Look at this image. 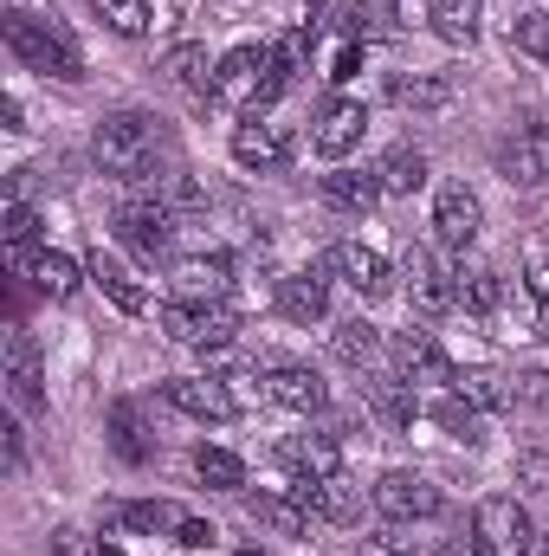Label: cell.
<instances>
[{
  "mask_svg": "<svg viewBox=\"0 0 549 556\" xmlns=\"http://www.w3.org/2000/svg\"><path fill=\"white\" fill-rule=\"evenodd\" d=\"M375 511H382L388 525L433 518V511H439V485H433L426 472H408V466H395V472H382V479H375Z\"/></svg>",
  "mask_w": 549,
  "mask_h": 556,
  "instance_id": "cell-6",
  "label": "cell"
},
{
  "mask_svg": "<svg viewBox=\"0 0 549 556\" xmlns=\"http://www.w3.org/2000/svg\"><path fill=\"white\" fill-rule=\"evenodd\" d=\"M266 395H272L278 408H291V415H323V408H330L323 376L304 369V363H278V369H266Z\"/></svg>",
  "mask_w": 549,
  "mask_h": 556,
  "instance_id": "cell-16",
  "label": "cell"
},
{
  "mask_svg": "<svg viewBox=\"0 0 549 556\" xmlns=\"http://www.w3.org/2000/svg\"><path fill=\"white\" fill-rule=\"evenodd\" d=\"M291 498L310 518H330V525H356V511H362V492L343 472H330V479H291Z\"/></svg>",
  "mask_w": 549,
  "mask_h": 556,
  "instance_id": "cell-15",
  "label": "cell"
},
{
  "mask_svg": "<svg viewBox=\"0 0 549 556\" xmlns=\"http://www.w3.org/2000/svg\"><path fill=\"white\" fill-rule=\"evenodd\" d=\"M531 291H537V298H549V253H537V260H531Z\"/></svg>",
  "mask_w": 549,
  "mask_h": 556,
  "instance_id": "cell-49",
  "label": "cell"
},
{
  "mask_svg": "<svg viewBox=\"0 0 549 556\" xmlns=\"http://www.w3.org/2000/svg\"><path fill=\"white\" fill-rule=\"evenodd\" d=\"M498 168H505V181H511V188H544V181H549L544 155H537V142H531V137L498 142Z\"/></svg>",
  "mask_w": 549,
  "mask_h": 556,
  "instance_id": "cell-33",
  "label": "cell"
},
{
  "mask_svg": "<svg viewBox=\"0 0 549 556\" xmlns=\"http://www.w3.org/2000/svg\"><path fill=\"white\" fill-rule=\"evenodd\" d=\"M194 472H201V485H214V492H240V485H246V466H240V453H227V446H201V453H194Z\"/></svg>",
  "mask_w": 549,
  "mask_h": 556,
  "instance_id": "cell-36",
  "label": "cell"
},
{
  "mask_svg": "<svg viewBox=\"0 0 549 556\" xmlns=\"http://www.w3.org/2000/svg\"><path fill=\"white\" fill-rule=\"evenodd\" d=\"M149 201H162L168 214H194V207H207V188H201L194 175H181V168H168L162 181H149Z\"/></svg>",
  "mask_w": 549,
  "mask_h": 556,
  "instance_id": "cell-35",
  "label": "cell"
},
{
  "mask_svg": "<svg viewBox=\"0 0 549 556\" xmlns=\"http://www.w3.org/2000/svg\"><path fill=\"white\" fill-rule=\"evenodd\" d=\"M240 556H259V551H240Z\"/></svg>",
  "mask_w": 549,
  "mask_h": 556,
  "instance_id": "cell-53",
  "label": "cell"
},
{
  "mask_svg": "<svg viewBox=\"0 0 549 556\" xmlns=\"http://www.w3.org/2000/svg\"><path fill=\"white\" fill-rule=\"evenodd\" d=\"M266 46H233L220 65H214V98L207 104H246L253 111V98H259V78H266Z\"/></svg>",
  "mask_w": 549,
  "mask_h": 556,
  "instance_id": "cell-11",
  "label": "cell"
},
{
  "mask_svg": "<svg viewBox=\"0 0 549 556\" xmlns=\"http://www.w3.org/2000/svg\"><path fill=\"white\" fill-rule=\"evenodd\" d=\"M452 389H459L472 408H485V415H491V408H518V389H505V376H459Z\"/></svg>",
  "mask_w": 549,
  "mask_h": 556,
  "instance_id": "cell-39",
  "label": "cell"
},
{
  "mask_svg": "<svg viewBox=\"0 0 549 556\" xmlns=\"http://www.w3.org/2000/svg\"><path fill=\"white\" fill-rule=\"evenodd\" d=\"M388 356H395V376L401 382H459V369H452V356L439 350L433 330H401L388 343Z\"/></svg>",
  "mask_w": 549,
  "mask_h": 556,
  "instance_id": "cell-10",
  "label": "cell"
},
{
  "mask_svg": "<svg viewBox=\"0 0 549 556\" xmlns=\"http://www.w3.org/2000/svg\"><path fill=\"white\" fill-rule=\"evenodd\" d=\"M544 556H549V538H544Z\"/></svg>",
  "mask_w": 549,
  "mask_h": 556,
  "instance_id": "cell-54",
  "label": "cell"
},
{
  "mask_svg": "<svg viewBox=\"0 0 549 556\" xmlns=\"http://www.w3.org/2000/svg\"><path fill=\"white\" fill-rule=\"evenodd\" d=\"M111 446H117L130 466L149 459V433H142V415L130 408V402H117V408H111Z\"/></svg>",
  "mask_w": 549,
  "mask_h": 556,
  "instance_id": "cell-38",
  "label": "cell"
},
{
  "mask_svg": "<svg viewBox=\"0 0 549 556\" xmlns=\"http://www.w3.org/2000/svg\"><path fill=\"white\" fill-rule=\"evenodd\" d=\"M162 402L181 408V415H194V420H233L240 415L227 376H181V382H162Z\"/></svg>",
  "mask_w": 549,
  "mask_h": 556,
  "instance_id": "cell-12",
  "label": "cell"
},
{
  "mask_svg": "<svg viewBox=\"0 0 549 556\" xmlns=\"http://www.w3.org/2000/svg\"><path fill=\"white\" fill-rule=\"evenodd\" d=\"M439 556H485V544H478V538H446Z\"/></svg>",
  "mask_w": 549,
  "mask_h": 556,
  "instance_id": "cell-48",
  "label": "cell"
},
{
  "mask_svg": "<svg viewBox=\"0 0 549 556\" xmlns=\"http://www.w3.org/2000/svg\"><path fill=\"white\" fill-rule=\"evenodd\" d=\"M478 194L465 188V181H452V188H439V201H433V240L439 247H452V253H465L472 240H478Z\"/></svg>",
  "mask_w": 549,
  "mask_h": 556,
  "instance_id": "cell-14",
  "label": "cell"
},
{
  "mask_svg": "<svg viewBox=\"0 0 549 556\" xmlns=\"http://www.w3.org/2000/svg\"><path fill=\"white\" fill-rule=\"evenodd\" d=\"M511 46L549 65V13H518V20H511Z\"/></svg>",
  "mask_w": 549,
  "mask_h": 556,
  "instance_id": "cell-40",
  "label": "cell"
},
{
  "mask_svg": "<svg viewBox=\"0 0 549 556\" xmlns=\"http://www.w3.org/2000/svg\"><path fill=\"white\" fill-rule=\"evenodd\" d=\"M426 13H433V33L446 46H472L478 39V0H433Z\"/></svg>",
  "mask_w": 549,
  "mask_h": 556,
  "instance_id": "cell-34",
  "label": "cell"
},
{
  "mask_svg": "<svg viewBox=\"0 0 549 556\" xmlns=\"http://www.w3.org/2000/svg\"><path fill=\"white\" fill-rule=\"evenodd\" d=\"M214 538H220V531H214L207 518H181V531H175V544H181V551H207Z\"/></svg>",
  "mask_w": 549,
  "mask_h": 556,
  "instance_id": "cell-44",
  "label": "cell"
},
{
  "mask_svg": "<svg viewBox=\"0 0 549 556\" xmlns=\"http://www.w3.org/2000/svg\"><path fill=\"white\" fill-rule=\"evenodd\" d=\"M537 337H549V298H544V317H537Z\"/></svg>",
  "mask_w": 549,
  "mask_h": 556,
  "instance_id": "cell-50",
  "label": "cell"
},
{
  "mask_svg": "<svg viewBox=\"0 0 549 556\" xmlns=\"http://www.w3.org/2000/svg\"><path fill=\"white\" fill-rule=\"evenodd\" d=\"M323 273H336L356 298H382V291H388V260H382L375 247H362V240H336V247L323 253Z\"/></svg>",
  "mask_w": 549,
  "mask_h": 556,
  "instance_id": "cell-13",
  "label": "cell"
},
{
  "mask_svg": "<svg viewBox=\"0 0 549 556\" xmlns=\"http://www.w3.org/2000/svg\"><path fill=\"white\" fill-rule=\"evenodd\" d=\"M162 78L181 85V91H194V98H214V59H207V46H168L162 52Z\"/></svg>",
  "mask_w": 549,
  "mask_h": 556,
  "instance_id": "cell-26",
  "label": "cell"
},
{
  "mask_svg": "<svg viewBox=\"0 0 549 556\" xmlns=\"http://www.w3.org/2000/svg\"><path fill=\"white\" fill-rule=\"evenodd\" d=\"M472 538L485 544V556H531L537 551V525H531V511L511 492H491L472 511Z\"/></svg>",
  "mask_w": 549,
  "mask_h": 556,
  "instance_id": "cell-4",
  "label": "cell"
},
{
  "mask_svg": "<svg viewBox=\"0 0 549 556\" xmlns=\"http://www.w3.org/2000/svg\"><path fill=\"white\" fill-rule=\"evenodd\" d=\"M0 382H7V402L20 408V415H39L46 408V363H39V343H33V330H7V369H0Z\"/></svg>",
  "mask_w": 549,
  "mask_h": 556,
  "instance_id": "cell-5",
  "label": "cell"
},
{
  "mask_svg": "<svg viewBox=\"0 0 549 556\" xmlns=\"http://www.w3.org/2000/svg\"><path fill=\"white\" fill-rule=\"evenodd\" d=\"M330 350H336V363H349V369H369V363L382 356V330H375V324H362V317H349V324H336Z\"/></svg>",
  "mask_w": 549,
  "mask_h": 556,
  "instance_id": "cell-30",
  "label": "cell"
},
{
  "mask_svg": "<svg viewBox=\"0 0 549 556\" xmlns=\"http://www.w3.org/2000/svg\"><path fill=\"white\" fill-rule=\"evenodd\" d=\"M162 124L149 117V111H111V117H98V130H91V155H98V168L104 175H117V181H162L168 168L155 162L162 155Z\"/></svg>",
  "mask_w": 549,
  "mask_h": 556,
  "instance_id": "cell-1",
  "label": "cell"
},
{
  "mask_svg": "<svg viewBox=\"0 0 549 556\" xmlns=\"http://www.w3.org/2000/svg\"><path fill=\"white\" fill-rule=\"evenodd\" d=\"M452 291H459V304H465L472 317H491L498 298H505V278L491 273V266H459V273H452Z\"/></svg>",
  "mask_w": 549,
  "mask_h": 556,
  "instance_id": "cell-28",
  "label": "cell"
},
{
  "mask_svg": "<svg viewBox=\"0 0 549 556\" xmlns=\"http://www.w3.org/2000/svg\"><path fill=\"white\" fill-rule=\"evenodd\" d=\"M98 7V20L111 26V33H124V39H142L149 26H155V0H91Z\"/></svg>",
  "mask_w": 549,
  "mask_h": 556,
  "instance_id": "cell-37",
  "label": "cell"
},
{
  "mask_svg": "<svg viewBox=\"0 0 549 556\" xmlns=\"http://www.w3.org/2000/svg\"><path fill=\"white\" fill-rule=\"evenodd\" d=\"M426 415L439 420V427H446L452 440H465V446H478V440H485V408H472V402H465L459 389H452V395H439V402H433Z\"/></svg>",
  "mask_w": 549,
  "mask_h": 556,
  "instance_id": "cell-32",
  "label": "cell"
},
{
  "mask_svg": "<svg viewBox=\"0 0 549 556\" xmlns=\"http://www.w3.org/2000/svg\"><path fill=\"white\" fill-rule=\"evenodd\" d=\"M362 395H369V408L382 415L388 433H408L413 415H420V408H413V382H401V376H369V382H362Z\"/></svg>",
  "mask_w": 549,
  "mask_h": 556,
  "instance_id": "cell-24",
  "label": "cell"
},
{
  "mask_svg": "<svg viewBox=\"0 0 549 556\" xmlns=\"http://www.w3.org/2000/svg\"><path fill=\"white\" fill-rule=\"evenodd\" d=\"M52 556H104V544H91L78 525H59L52 531Z\"/></svg>",
  "mask_w": 549,
  "mask_h": 556,
  "instance_id": "cell-42",
  "label": "cell"
},
{
  "mask_svg": "<svg viewBox=\"0 0 549 556\" xmlns=\"http://www.w3.org/2000/svg\"><path fill=\"white\" fill-rule=\"evenodd\" d=\"M111 525L142 531V538H162V531H181V511L168 498H124V505H111Z\"/></svg>",
  "mask_w": 549,
  "mask_h": 556,
  "instance_id": "cell-27",
  "label": "cell"
},
{
  "mask_svg": "<svg viewBox=\"0 0 549 556\" xmlns=\"http://www.w3.org/2000/svg\"><path fill=\"white\" fill-rule=\"evenodd\" d=\"M544 142H549V117H544Z\"/></svg>",
  "mask_w": 549,
  "mask_h": 556,
  "instance_id": "cell-52",
  "label": "cell"
},
{
  "mask_svg": "<svg viewBox=\"0 0 549 556\" xmlns=\"http://www.w3.org/2000/svg\"><path fill=\"white\" fill-rule=\"evenodd\" d=\"M85 273H91V285H98V291H104V298H111L124 317H142V311H149V291H142L137 278L124 273V260H111L104 247L91 253V266H85Z\"/></svg>",
  "mask_w": 549,
  "mask_h": 556,
  "instance_id": "cell-22",
  "label": "cell"
},
{
  "mask_svg": "<svg viewBox=\"0 0 549 556\" xmlns=\"http://www.w3.org/2000/svg\"><path fill=\"white\" fill-rule=\"evenodd\" d=\"M382 188H388V194H420V188H426V155H420L413 142H395V149L382 155Z\"/></svg>",
  "mask_w": 549,
  "mask_h": 556,
  "instance_id": "cell-31",
  "label": "cell"
},
{
  "mask_svg": "<svg viewBox=\"0 0 549 556\" xmlns=\"http://www.w3.org/2000/svg\"><path fill=\"white\" fill-rule=\"evenodd\" d=\"M356 551H362V556H413V544H408V538H395V531H362V538H356Z\"/></svg>",
  "mask_w": 549,
  "mask_h": 556,
  "instance_id": "cell-43",
  "label": "cell"
},
{
  "mask_svg": "<svg viewBox=\"0 0 549 556\" xmlns=\"http://www.w3.org/2000/svg\"><path fill=\"white\" fill-rule=\"evenodd\" d=\"M13 273L33 278L46 298H72V291L91 278L78 260H65V253H52V247H20V253H13Z\"/></svg>",
  "mask_w": 549,
  "mask_h": 556,
  "instance_id": "cell-17",
  "label": "cell"
},
{
  "mask_svg": "<svg viewBox=\"0 0 549 556\" xmlns=\"http://www.w3.org/2000/svg\"><path fill=\"white\" fill-rule=\"evenodd\" d=\"M0 440H7V466L20 472V466H26V427H20V420H0Z\"/></svg>",
  "mask_w": 549,
  "mask_h": 556,
  "instance_id": "cell-45",
  "label": "cell"
},
{
  "mask_svg": "<svg viewBox=\"0 0 549 556\" xmlns=\"http://www.w3.org/2000/svg\"><path fill=\"white\" fill-rule=\"evenodd\" d=\"M175 285H181V298H227V285H233V260H227V253L175 260Z\"/></svg>",
  "mask_w": 549,
  "mask_h": 556,
  "instance_id": "cell-23",
  "label": "cell"
},
{
  "mask_svg": "<svg viewBox=\"0 0 549 556\" xmlns=\"http://www.w3.org/2000/svg\"><path fill=\"white\" fill-rule=\"evenodd\" d=\"M104 556H124V551H117V544H104Z\"/></svg>",
  "mask_w": 549,
  "mask_h": 556,
  "instance_id": "cell-51",
  "label": "cell"
},
{
  "mask_svg": "<svg viewBox=\"0 0 549 556\" xmlns=\"http://www.w3.org/2000/svg\"><path fill=\"white\" fill-rule=\"evenodd\" d=\"M388 98H395V104H401V111H446V104H452V85H446V78H420V72H395V78H388Z\"/></svg>",
  "mask_w": 549,
  "mask_h": 556,
  "instance_id": "cell-29",
  "label": "cell"
},
{
  "mask_svg": "<svg viewBox=\"0 0 549 556\" xmlns=\"http://www.w3.org/2000/svg\"><path fill=\"white\" fill-rule=\"evenodd\" d=\"M233 162L240 168H259V175H272L291 162V137L278 130V124H259V117H246L240 130H233Z\"/></svg>",
  "mask_w": 549,
  "mask_h": 556,
  "instance_id": "cell-19",
  "label": "cell"
},
{
  "mask_svg": "<svg viewBox=\"0 0 549 556\" xmlns=\"http://www.w3.org/2000/svg\"><path fill=\"white\" fill-rule=\"evenodd\" d=\"M155 324H162L175 343H188V350H227V343L240 337V311L220 304V298H175V304L155 311Z\"/></svg>",
  "mask_w": 549,
  "mask_h": 556,
  "instance_id": "cell-3",
  "label": "cell"
},
{
  "mask_svg": "<svg viewBox=\"0 0 549 556\" xmlns=\"http://www.w3.org/2000/svg\"><path fill=\"white\" fill-rule=\"evenodd\" d=\"M524 479H531V485H549V453H537V446L524 453Z\"/></svg>",
  "mask_w": 549,
  "mask_h": 556,
  "instance_id": "cell-46",
  "label": "cell"
},
{
  "mask_svg": "<svg viewBox=\"0 0 549 556\" xmlns=\"http://www.w3.org/2000/svg\"><path fill=\"white\" fill-rule=\"evenodd\" d=\"M278 311L291 317V324H323L330 317V278L323 273H284L278 278Z\"/></svg>",
  "mask_w": 549,
  "mask_h": 556,
  "instance_id": "cell-20",
  "label": "cell"
},
{
  "mask_svg": "<svg viewBox=\"0 0 549 556\" xmlns=\"http://www.w3.org/2000/svg\"><path fill=\"white\" fill-rule=\"evenodd\" d=\"M246 518L266 525V531H278V538H304V531H310V511H304L291 492H246Z\"/></svg>",
  "mask_w": 549,
  "mask_h": 556,
  "instance_id": "cell-25",
  "label": "cell"
},
{
  "mask_svg": "<svg viewBox=\"0 0 549 556\" xmlns=\"http://www.w3.org/2000/svg\"><path fill=\"white\" fill-rule=\"evenodd\" d=\"M382 194H388V188H382V168H330V175H323V201H330V207L369 214Z\"/></svg>",
  "mask_w": 549,
  "mask_h": 556,
  "instance_id": "cell-21",
  "label": "cell"
},
{
  "mask_svg": "<svg viewBox=\"0 0 549 556\" xmlns=\"http://www.w3.org/2000/svg\"><path fill=\"white\" fill-rule=\"evenodd\" d=\"M401 291H408V304L420 311V317H446V311L459 304L452 273H446L426 247H408V260H401Z\"/></svg>",
  "mask_w": 549,
  "mask_h": 556,
  "instance_id": "cell-8",
  "label": "cell"
},
{
  "mask_svg": "<svg viewBox=\"0 0 549 556\" xmlns=\"http://www.w3.org/2000/svg\"><path fill=\"white\" fill-rule=\"evenodd\" d=\"M278 466L297 479H330V472H343V446H336V433H291V440H278Z\"/></svg>",
  "mask_w": 549,
  "mask_h": 556,
  "instance_id": "cell-18",
  "label": "cell"
},
{
  "mask_svg": "<svg viewBox=\"0 0 549 556\" xmlns=\"http://www.w3.org/2000/svg\"><path fill=\"white\" fill-rule=\"evenodd\" d=\"M0 33H7V46H13V59H20L26 72L59 78V85H78V78H85V52H78V39H72L65 26H52V20H39V13H26V7H13Z\"/></svg>",
  "mask_w": 549,
  "mask_h": 556,
  "instance_id": "cell-2",
  "label": "cell"
},
{
  "mask_svg": "<svg viewBox=\"0 0 549 556\" xmlns=\"http://www.w3.org/2000/svg\"><path fill=\"white\" fill-rule=\"evenodd\" d=\"M356 65H362V46H343V52H336V72H330V78H356Z\"/></svg>",
  "mask_w": 549,
  "mask_h": 556,
  "instance_id": "cell-47",
  "label": "cell"
},
{
  "mask_svg": "<svg viewBox=\"0 0 549 556\" xmlns=\"http://www.w3.org/2000/svg\"><path fill=\"white\" fill-rule=\"evenodd\" d=\"M0 233H7V247L20 253V247H33V240H39V214H33L26 201H13V194H7V214H0Z\"/></svg>",
  "mask_w": 549,
  "mask_h": 556,
  "instance_id": "cell-41",
  "label": "cell"
},
{
  "mask_svg": "<svg viewBox=\"0 0 549 556\" xmlns=\"http://www.w3.org/2000/svg\"><path fill=\"white\" fill-rule=\"evenodd\" d=\"M369 130V111L356 104V98H323L317 104V124H310V149L323 155V162H343L356 142Z\"/></svg>",
  "mask_w": 549,
  "mask_h": 556,
  "instance_id": "cell-9",
  "label": "cell"
},
{
  "mask_svg": "<svg viewBox=\"0 0 549 556\" xmlns=\"http://www.w3.org/2000/svg\"><path fill=\"white\" fill-rule=\"evenodd\" d=\"M111 227H117V240H124L137 260H162L168 240H175V214H168L162 201H124V207L111 214Z\"/></svg>",
  "mask_w": 549,
  "mask_h": 556,
  "instance_id": "cell-7",
  "label": "cell"
}]
</instances>
